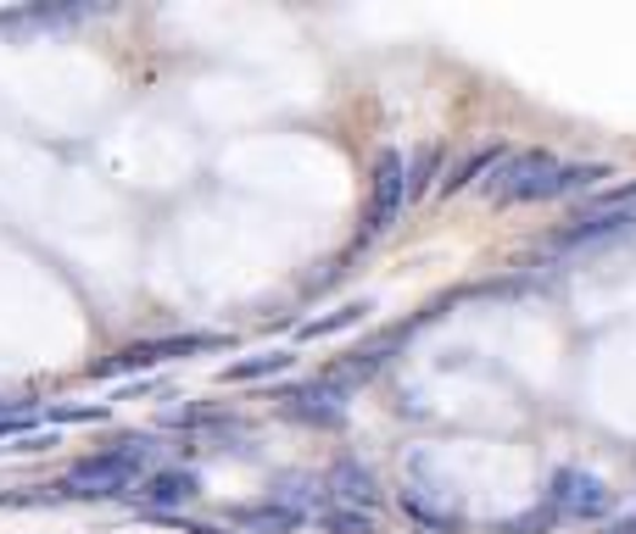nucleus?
Returning <instances> with one entry per match:
<instances>
[{
	"mask_svg": "<svg viewBox=\"0 0 636 534\" xmlns=\"http://www.w3.org/2000/svg\"><path fill=\"white\" fill-rule=\"evenodd\" d=\"M558 173V157L553 151H514L491 168V184L486 195L497 206H519V201H547V184Z\"/></svg>",
	"mask_w": 636,
	"mask_h": 534,
	"instance_id": "1",
	"label": "nucleus"
},
{
	"mask_svg": "<svg viewBox=\"0 0 636 534\" xmlns=\"http://www.w3.org/2000/svg\"><path fill=\"white\" fill-rule=\"evenodd\" d=\"M279 401H285V417H296V423H312V429H341V423H347V412H352V384H341L336 373H325V379H307V384L285 390Z\"/></svg>",
	"mask_w": 636,
	"mask_h": 534,
	"instance_id": "2",
	"label": "nucleus"
},
{
	"mask_svg": "<svg viewBox=\"0 0 636 534\" xmlns=\"http://www.w3.org/2000/svg\"><path fill=\"white\" fill-rule=\"evenodd\" d=\"M408 206V162L403 151H380L375 157V179H369V218H364V240L386 234L397 223V212Z\"/></svg>",
	"mask_w": 636,
	"mask_h": 534,
	"instance_id": "3",
	"label": "nucleus"
},
{
	"mask_svg": "<svg viewBox=\"0 0 636 534\" xmlns=\"http://www.w3.org/2000/svg\"><path fill=\"white\" fill-rule=\"evenodd\" d=\"M547 506L558 517H608L614 512V490L597 473H586V467H558L553 490H547Z\"/></svg>",
	"mask_w": 636,
	"mask_h": 534,
	"instance_id": "4",
	"label": "nucleus"
},
{
	"mask_svg": "<svg viewBox=\"0 0 636 534\" xmlns=\"http://www.w3.org/2000/svg\"><path fill=\"white\" fill-rule=\"evenodd\" d=\"M140 484V473L118 456V451H101L90 462H79L68 478H62V495H79V501H107V495H129Z\"/></svg>",
	"mask_w": 636,
	"mask_h": 534,
	"instance_id": "5",
	"label": "nucleus"
},
{
	"mask_svg": "<svg viewBox=\"0 0 636 534\" xmlns=\"http://www.w3.org/2000/svg\"><path fill=\"white\" fill-rule=\"evenodd\" d=\"M207 345H212V334H168V340H135V345H123L118 356L96 362L90 373H96V379H112V373H135V367H162V362H173V356H190V351H207Z\"/></svg>",
	"mask_w": 636,
	"mask_h": 534,
	"instance_id": "6",
	"label": "nucleus"
},
{
	"mask_svg": "<svg viewBox=\"0 0 636 534\" xmlns=\"http://www.w3.org/2000/svg\"><path fill=\"white\" fill-rule=\"evenodd\" d=\"M268 501H274L279 512H290V517L312 523L318 512L330 506V484H325V473L290 467V473H274V484H268Z\"/></svg>",
	"mask_w": 636,
	"mask_h": 534,
	"instance_id": "7",
	"label": "nucleus"
},
{
	"mask_svg": "<svg viewBox=\"0 0 636 534\" xmlns=\"http://www.w3.org/2000/svg\"><path fill=\"white\" fill-rule=\"evenodd\" d=\"M129 495H135V506H140V512H151V517H157V512L185 506V501L196 495V473H190V467H162V473H146Z\"/></svg>",
	"mask_w": 636,
	"mask_h": 534,
	"instance_id": "8",
	"label": "nucleus"
},
{
	"mask_svg": "<svg viewBox=\"0 0 636 534\" xmlns=\"http://www.w3.org/2000/svg\"><path fill=\"white\" fill-rule=\"evenodd\" d=\"M325 484H330V506H375V473H369L358 456L330 462Z\"/></svg>",
	"mask_w": 636,
	"mask_h": 534,
	"instance_id": "9",
	"label": "nucleus"
},
{
	"mask_svg": "<svg viewBox=\"0 0 636 534\" xmlns=\"http://www.w3.org/2000/svg\"><path fill=\"white\" fill-rule=\"evenodd\" d=\"M403 512H408L414 523H425V528H464L458 501H441V495H430L425 484H408V490H403Z\"/></svg>",
	"mask_w": 636,
	"mask_h": 534,
	"instance_id": "10",
	"label": "nucleus"
},
{
	"mask_svg": "<svg viewBox=\"0 0 636 534\" xmlns=\"http://www.w3.org/2000/svg\"><path fill=\"white\" fill-rule=\"evenodd\" d=\"M296 356L290 351H257V356H246V362H229L218 379L223 384H257V379H274V373H285Z\"/></svg>",
	"mask_w": 636,
	"mask_h": 534,
	"instance_id": "11",
	"label": "nucleus"
},
{
	"mask_svg": "<svg viewBox=\"0 0 636 534\" xmlns=\"http://www.w3.org/2000/svg\"><path fill=\"white\" fill-rule=\"evenodd\" d=\"M608 179V168L603 162H575V168H558L553 173V184H547V201H558V195H586V190H597Z\"/></svg>",
	"mask_w": 636,
	"mask_h": 534,
	"instance_id": "12",
	"label": "nucleus"
},
{
	"mask_svg": "<svg viewBox=\"0 0 636 534\" xmlns=\"http://www.w3.org/2000/svg\"><path fill=\"white\" fill-rule=\"evenodd\" d=\"M312 523L325 528V534H380V523H375L369 506H325Z\"/></svg>",
	"mask_w": 636,
	"mask_h": 534,
	"instance_id": "13",
	"label": "nucleus"
},
{
	"mask_svg": "<svg viewBox=\"0 0 636 534\" xmlns=\"http://www.w3.org/2000/svg\"><path fill=\"white\" fill-rule=\"evenodd\" d=\"M375 306L369 301H347L341 312H330V318H312V323H301L296 329V340H330V334H341V329H352V323H364Z\"/></svg>",
	"mask_w": 636,
	"mask_h": 534,
	"instance_id": "14",
	"label": "nucleus"
},
{
	"mask_svg": "<svg viewBox=\"0 0 636 534\" xmlns=\"http://www.w3.org/2000/svg\"><path fill=\"white\" fill-rule=\"evenodd\" d=\"M112 451H118V456H123L135 473H146V467H157V462H162V451H168V445H162L157 434H123Z\"/></svg>",
	"mask_w": 636,
	"mask_h": 534,
	"instance_id": "15",
	"label": "nucleus"
},
{
	"mask_svg": "<svg viewBox=\"0 0 636 534\" xmlns=\"http://www.w3.org/2000/svg\"><path fill=\"white\" fill-rule=\"evenodd\" d=\"M246 528H257V534H290V528H301V517H290V512H279L274 501H262V506H240L235 512Z\"/></svg>",
	"mask_w": 636,
	"mask_h": 534,
	"instance_id": "16",
	"label": "nucleus"
},
{
	"mask_svg": "<svg viewBox=\"0 0 636 534\" xmlns=\"http://www.w3.org/2000/svg\"><path fill=\"white\" fill-rule=\"evenodd\" d=\"M497 162H503V145H486V151H475L458 173H447V184H441V190H447V195H458V190H469V184H475L486 168H497Z\"/></svg>",
	"mask_w": 636,
	"mask_h": 534,
	"instance_id": "17",
	"label": "nucleus"
},
{
	"mask_svg": "<svg viewBox=\"0 0 636 534\" xmlns=\"http://www.w3.org/2000/svg\"><path fill=\"white\" fill-rule=\"evenodd\" d=\"M553 523H558V512H553V506H530V512H519V517L497 523V534H547Z\"/></svg>",
	"mask_w": 636,
	"mask_h": 534,
	"instance_id": "18",
	"label": "nucleus"
},
{
	"mask_svg": "<svg viewBox=\"0 0 636 534\" xmlns=\"http://www.w3.org/2000/svg\"><path fill=\"white\" fill-rule=\"evenodd\" d=\"M430 173H436V145H430V151H419V162L408 168V201H419V195L430 190Z\"/></svg>",
	"mask_w": 636,
	"mask_h": 534,
	"instance_id": "19",
	"label": "nucleus"
},
{
	"mask_svg": "<svg viewBox=\"0 0 636 534\" xmlns=\"http://www.w3.org/2000/svg\"><path fill=\"white\" fill-rule=\"evenodd\" d=\"M107 417V406H51V423H96Z\"/></svg>",
	"mask_w": 636,
	"mask_h": 534,
	"instance_id": "20",
	"label": "nucleus"
},
{
	"mask_svg": "<svg viewBox=\"0 0 636 534\" xmlns=\"http://www.w3.org/2000/svg\"><path fill=\"white\" fill-rule=\"evenodd\" d=\"M29 429H34V412H29V406H23V412H12V417H0V440H12V434L23 440Z\"/></svg>",
	"mask_w": 636,
	"mask_h": 534,
	"instance_id": "21",
	"label": "nucleus"
},
{
	"mask_svg": "<svg viewBox=\"0 0 636 534\" xmlns=\"http://www.w3.org/2000/svg\"><path fill=\"white\" fill-rule=\"evenodd\" d=\"M608 534H636V517H619V523H608Z\"/></svg>",
	"mask_w": 636,
	"mask_h": 534,
	"instance_id": "22",
	"label": "nucleus"
}]
</instances>
